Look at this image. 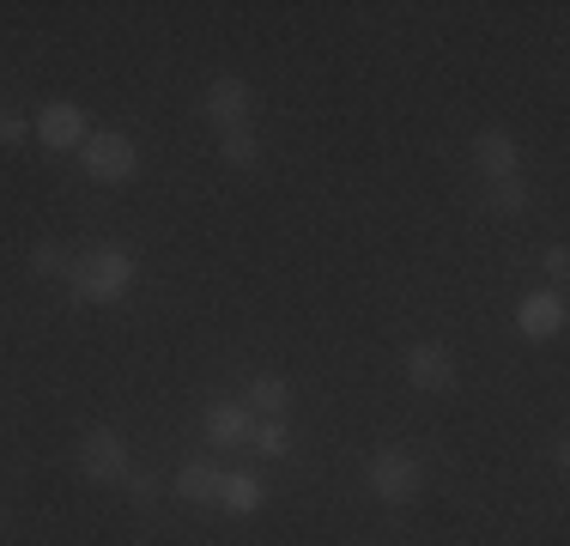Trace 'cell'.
Here are the masks:
<instances>
[{"label": "cell", "mask_w": 570, "mask_h": 546, "mask_svg": "<svg viewBox=\"0 0 570 546\" xmlns=\"http://www.w3.org/2000/svg\"><path fill=\"white\" fill-rule=\"evenodd\" d=\"M540 262H547V273H552V280H564V273H570V250H564V243H552V250L540 255Z\"/></svg>", "instance_id": "20"}, {"label": "cell", "mask_w": 570, "mask_h": 546, "mask_svg": "<svg viewBox=\"0 0 570 546\" xmlns=\"http://www.w3.org/2000/svg\"><path fill=\"white\" fill-rule=\"evenodd\" d=\"M219 158L230 164V170H249V164L262 158V146H255V128H230V134H219Z\"/></svg>", "instance_id": "16"}, {"label": "cell", "mask_w": 570, "mask_h": 546, "mask_svg": "<svg viewBox=\"0 0 570 546\" xmlns=\"http://www.w3.org/2000/svg\"><path fill=\"white\" fill-rule=\"evenodd\" d=\"M267 504V486H262V474H249V468H237V474H219V504L213 510H225V516H255Z\"/></svg>", "instance_id": "11"}, {"label": "cell", "mask_w": 570, "mask_h": 546, "mask_svg": "<svg viewBox=\"0 0 570 546\" xmlns=\"http://www.w3.org/2000/svg\"><path fill=\"white\" fill-rule=\"evenodd\" d=\"M243 407H249V413H262V419H279L285 407H292V382H285L279 371L249 377V389H243Z\"/></svg>", "instance_id": "12"}, {"label": "cell", "mask_w": 570, "mask_h": 546, "mask_svg": "<svg viewBox=\"0 0 570 546\" xmlns=\"http://www.w3.org/2000/svg\"><path fill=\"white\" fill-rule=\"evenodd\" d=\"M401 364H406V382H413V389H425V394H450L455 389V359H450V347H438V340L406 347Z\"/></svg>", "instance_id": "8"}, {"label": "cell", "mask_w": 570, "mask_h": 546, "mask_svg": "<svg viewBox=\"0 0 570 546\" xmlns=\"http://www.w3.org/2000/svg\"><path fill=\"white\" fill-rule=\"evenodd\" d=\"M364 480H371V491L383 504H413L419 491H425V461H419L413 449H401V443H383L371 461H364Z\"/></svg>", "instance_id": "2"}, {"label": "cell", "mask_w": 570, "mask_h": 546, "mask_svg": "<svg viewBox=\"0 0 570 546\" xmlns=\"http://www.w3.org/2000/svg\"><path fill=\"white\" fill-rule=\"evenodd\" d=\"M176 498H188V504H219V468L213 461H183L176 468Z\"/></svg>", "instance_id": "13"}, {"label": "cell", "mask_w": 570, "mask_h": 546, "mask_svg": "<svg viewBox=\"0 0 570 546\" xmlns=\"http://www.w3.org/2000/svg\"><path fill=\"white\" fill-rule=\"evenodd\" d=\"M473 164H480L485 183H498V176L522 170V146H515L510 128H480V134H473Z\"/></svg>", "instance_id": "9"}, {"label": "cell", "mask_w": 570, "mask_h": 546, "mask_svg": "<svg viewBox=\"0 0 570 546\" xmlns=\"http://www.w3.org/2000/svg\"><path fill=\"white\" fill-rule=\"evenodd\" d=\"M79 164H86L91 183L121 188V183H134V176H140V146H134L128 134H116V128H98L86 146H79Z\"/></svg>", "instance_id": "3"}, {"label": "cell", "mask_w": 570, "mask_h": 546, "mask_svg": "<svg viewBox=\"0 0 570 546\" xmlns=\"http://www.w3.org/2000/svg\"><path fill=\"white\" fill-rule=\"evenodd\" d=\"M128 468H134V456H128V437L121 431L98 426V431L79 437V474H86L91 486H121Z\"/></svg>", "instance_id": "4"}, {"label": "cell", "mask_w": 570, "mask_h": 546, "mask_svg": "<svg viewBox=\"0 0 570 546\" xmlns=\"http://www.w3.org/2000/svg\"><path fill=\"white\" fill-rule=\"evenodd\" d=\"M121 491H128L134 504H153V474H140V468H128V480H121Z\"/></svg>", "instance_id": "19"}, {"label": "cell", "mask_w": 570, "mask_h": 546, "mask_svg": "<svg viewBox=\"0 0 570 546\" xmlns=\"http://www.w3.org/2000/svg\"><path fill=\"white\" fill-rule=\"evenodd\" d=\"M528 201H534V188H528V176H522V170H515V176H498V183H485V207L504 213V218L528 213Z\"/></svg>", "instance_id": "14"}, {"label": "cell", "mask_w": 570, "mask_h": 546, "mask_svg": "<svg viewBox=\"0 0 570 546\" xmlns=\"http://www.w3.org/2000/svg\"><path fill=\"white\" fill-rule=\"evenodd\" d=\"M67 262H73V255H67L61 243H37V250H31V273H37V280H56V273H67Z\"/></svg>", "instance_id": "17"}, {"label": "cell", "mask_w": 570, "mask_h": 546, "mask_svg": "<svg viewBox=\"0 0 570 546\" xmlns=\"http://www.w3.org/2000/svg\"><path fill=\"white\" fill-rule=\"evenodd\" d=\"M200 431H207V443H219V449H237V443H249V431H255V413L243 401H213L207 413H200Z\"/></svg>", "instance_id": "10"}, {"label": "cell", "mask_w": 570, "mask_h": 546, "mask_svg": "<svg viewBox=\"0 0 570 546\" xmlns=\"http://www.w3.org/2000/svg\"><path fill=\"white\" fill-rule=\"evenodd\" d=\"M200 116H207L219 134L249 128V116H255V86H249L243 74H219V79L207 86V98H200Z\"/></svg>", "instance_id": "5"}, {"label": "cell", "mask_w": 570, "mask_h": 546, "mask_svg": "<svg viewBox=\"0 0 570 546\" xmlns=\"http://www.w3.org/2000/svg\"><path fill=\"white\" fill-rule=\"evenodd\" d=\"M31 134L49 146V153H79V146L91 140V121H86V109H79L73 98H49L43 109H37Z\"/></svg>", "instance_id": "6"}, {"label": "cell", "mask_w": 570, "mask_h": 546, "mask_svg": "<svg viewBox=\"0 0 570 546\" xmlns=\"http://www.w3.org/2000/svg\"><path fill=\"white\" fill-rule=\"evenodd\" d=\"M31 140V121L24 116H0V146H24Z\"/></svg>", "instance_id": "18"}, {"label": "cell", "mask_w": 570, "mask_h": 546, "mask_svg": "<svg viewBox=\"0 0 570 546\" xmlns=\"http://www.w3.org/2000/svg\"><path fill=\"white\" fill-rule=\"evenodd\" d=\"M570 322V304L559 285H534V292H522V304H515V334L522 340H559Z\"/></svg>", "instance_id": "7"}, {"label": "cell", "mask_w": 570, "mask_h": 546, "mask_svg": "<svg viewBox=\"0 0 570 546\" xmlns=\"http://www.w3.org/2000/svg\"><path fill=\"white\" fill-rule=\"evenodd\" d=\"M249 449L255 456H292V426H285V419H255Z\"/></svg>", "instance_id": "15"}, {"label": "cell", "mask_w": 570, "mask_h": 546, "mask_svg": "<svg viewBox=\"0 0 570 546\" xmlns=\"http://www.w3.org/2000/svg\"><path fill=\"white\" fill-rule=\"evenodd\" d=\"M140 273L146 267L128 243H91L67 262V292H73V304H121L140 285Z\"/></svg>", "instance_id": "1"}]
</instances>
